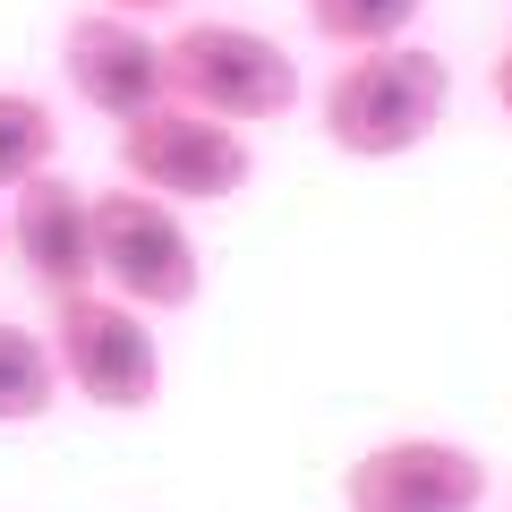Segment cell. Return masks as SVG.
Returning <instances> with one entry per match:
<instances>
[{"label":"cell","instance_id":"cell-9","mask_svg":"<svg viewBox=\"0 0 512 512\" xmlns=\"http://www.w3.org/2000/svg\"><path fill=\"white\" fill-rule=\"evenodd\" d=\"M60 359H52V333L35 325H9L0 316V427H35L60 410Z\"/></svg>","mask_w":512,"mask_h":512},{"label":"cell","instance_id":"cell-13","mask_svg":"<svg viewBox=\"0 0 512 512\" xmlns=\"http://www.w3.org/2000/svg\"><path fill=\"white\" fill-rule=\"evenodd\" d=\"M86 9H120V18H163V9H188V0H86Z\"/></svg>","mask_w":512,"mask_h":512},{"label":"cell","instance_id":"cell-3","mask_svg":"<svg viewBox=\"0 0 512 512\" xmlns=\"http://www.w3.org/2000/svg\"><path fill=\"white\" fill-rule=\"evenodd\" d=\"M171 52V94L231 128H274L299 103V60L282 52L265 26L239 18H188L180 35H163Z\"/></svg>","mask_w":512,"mask_h":512},{"label":"cell","instance_id":"cell-10","mask_svg":"<svg viewBox=\"0 0 512 512\" xmlns=\"http://www.w3.org/2000/svg\"><path fill=\"white\" fill-rule=\"evenodd\" d=\"M60 154V111L26 86H0V197H18L26 180H43Z\"/></svg>","mask_w":512,"mask_h":512},{"label":"cell","instance_id":"cell-2","mask_svg":"<svg viewBox=\"0 0 512 512\" xmlns=\"http://www.w3.org/2000/svg\"><path fill=\"white\" fill-rule=\"evenodd\" d=\"M120 180L180 205V214L188 205H231L256 180V146H248V128H231V120H214V111L171 94V103L120 120Z\"/></svg>","mask_w":512,"mask_h":512},{"label":"cell","instance_id":"cell-12","mask_svg":"<svg viewBox=\"0 0 512 512\" xmlns=\"http://www.w3.org/2000/svg\"><path fill=\"white\" fill-rule=\"evenodd\" d=\"M487 94H495V111H504V120H512V43H504V52H495V69H487Z\"/></svg>","mask_w":512,"mask_h":512},{"label":"cell","instance_id":"cell-11","mask_svg":"<svg viewBox=\"0 0 512 512\" xmlns=\"http://www.w3.org/2000/svg\"><path fill=\"white\" fill-rule=\"evenodd\" d=\"M427 18V0H308V35L333 52H376V43H402Z\"/></svg>","mask_w":512,"mask_h":512},{"label":"cell","instance_id":"cell-7","mask_svg":"<svg viewBox=\"0 0 512 512\" xmlns=\"http://www.w3.org/2000/svg\"><path fill=\"white\" fill-rule=\"evenodd\" d=\"M487 461L453 436H384L342 470V512H478Z\"/></svg>","mask_w":512,"mask_h":512},{"label":"cell","instance_id":"cell-8","mask_svg":"<svg viewBox=\"0 0 512 512\" xmlns=\"http://www.w3.org/2000/svg\"><path fill=\"white\" fill-rule=\"evenodd\" d=\"M9 256L43 299L103 291V274H94V197L69 171H43L9 197Z\"/></svg>","mask_w":512,"mask_h":512},{"label":"cell","instance_id":"cell-5","mask_svg":"<svg viewBox=\"0 0 512 512\" xmlns=\"http://www.w3.org/2000/svg\"><path fill=\"white\" fill-rule=\"evenodd\" d=\"M52 359L77 402L111 410V419H137L163 402V342H154L146 308H128L111 291L52 299Z\"/></svg>","mask_w":512,"mask_h":512},{"label":"cell","instance_id":"cell-14","mask_svg":"<svg viewBox=\"0 0 512 512\" xmlns=\"http://www.w3.org/2000/svg\"><path fill=\"white\" fill-rule=\"evenodd\" d=\"M0 248H9V214H0Z\"/></svg>","mask_w":512,"mask_h":512},{"label":"cell","instance_id":"cell-4","mask_svg":"<svg viewBox=\"0 0 512 512\" xmlns=\"http://www.w3.org/2000/svg\"><path fill=\"white\" fill-rule=\"evenodd\" d=\"M94 274L111 299L146 316H180L205 291V256L180 205L146 197V188H103L94 197Z\"/></svg>","mask_w":512,"mask_h":512},{"label":"cell","instance_id":"cell-1","mask_svg":"<svg viewBox=\"0 0 512 512\" xmlns=\"http://www.w3.org/2000/svg\"><path fill=\"white\" fill-rule=\"evenodd\" d=\"M444 111H453V60L419 35L350 52L333 69V86L316 94V128L350 163H402V154H419L444 128Z\"/></svg>","mask_w":512,"mask_h":512},{"label":"cell","instance_id":"cell-6","mask_svg":"<svg viewBox=\"0 0 512 512\" xmlns=\"http://www.w3.org/2000/svg\"><path fill=\"white\" fill-rule=\"evenodd\" d=\"M60 77L86 111L103 120H137V111L171 103V52L163 35H146V18H120V9H77L60 26Z\"/></svg>","mask_w":512,"mask_h":512}]
</instances>
